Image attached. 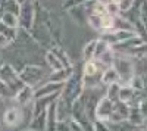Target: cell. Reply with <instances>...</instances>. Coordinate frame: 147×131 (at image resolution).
I'll list each match as a JSON object with an SVG mask.
<instances>
[{"mask_svg": "<svg viewBox=\"0 0 147 131\" xmlns=\"http://www.w3.org/2000/svg\"><path fill=\"white\" fill-rule=\"evenodd\" d=\"M85 86H84V77H82V71H74V74L65 81L63 88L60 91L59 97L63 99L68 105L72 106V103L75 102L81 94L84 93Z\"/></svg>", "mask_w": 147, "mask_h": 131, "instance_id": "1", "label": "cell"}, {"mask_svg": "<svg viewBox=\"0 0 147 131\" xmlns=\"http://www.w3.org/2000/svg\"><path fill=\"white\" fill-rule=\"evenodd\" d=\"M112 66L119 74V84L121 86H129L131 80L136 75V68L129 56H125L122 53H115V59Z\"/></svg>", "mask_w": 147, "mask_h": 131, "instance_id": "2", "label": "cell"}, {"mask_svg": "<svg viewBox=\"0 0 147 131\" xmlns=\"http://www.w3.org/2000/svg\"><path fill=\"white\" fill-rule=\"evenodd\" d=\"M46 75H47V72L43 66L32 65V63H27L19 71V77H21L22 82L30 87H34V88L46 80Z\"/></svg>", "mask_w": 147, "mask_h": 131, "instance_id": "3", "label": "cell"}, {"mask_svg": "<svg viewBox=\"0 0 147 131\" xmlns=\"http://www.w3.org/2000/svg\"><path fill=\"white\" fill-rule=\"evenodd\" d=\"M0 80H2L5 84L13 91V96L18 90H21L24 86V82L19 77V72L10 65V62H3L0 63Z\"/></svg>", "mask_w": 147, "mask_h": 131, "instance_id": "4", "label": "cell"}, {"mask_svg": "<svg viewBox=\"0 0 147 131\" xmlns=\"http://www.w3.org/2000/svg\"><path fill=\"white\" fill-rule=\"evenodd\" d=\"M34 0H27L25 3L21 5V10L18 15V22H19V28L30 31L32 28L34 24Z\"/></svg>", "mask_w": 147, "mask_h": 131, "instance_id": "5", "label": "cell"}, {"mask_svg": "<svg viewBox=\"0 0 147 131\" xmlns=\"http://www.w3.org/2000/svg\"><path fill=\"white\" fill-rule=\"evenodd\" d=\"M134 35H137V32L132 30H110V31H102L99 38H102L103 41H106L112 47L121 41H125V40L134 37Z\"/></svg>", "mask_w": 147, "mask_h": 131, "instance_id": "6", "label": "cell"}, {"mask_svg": "<svg viewBox=\"0 0 147 131\" xmlns=\"http://www.w3.org/2000/svg\"><path fill=\"white\" fill-rule=\"evenodd\" d=\"M24 121V108L19 105L9 106L5 111L3 118H2V124H5L9 128H15Z\"/></svg>", "mask_w": 147, "mask_h": 131, "instance_id": "7", "label": "cell"}, {"mask_svg": "<svg viewBox=\"0 0 147 131\" xmlns=\"http://www.w3.org/2000/svg\"><path fill=\"white\" fill-rule=\"evenodd\" d=\"M63 84L65 82H56V81L46 80L40 86H37L34 88V99L44 97V96H52V94H60V91L63 88Z\"/></svg>", "mask_w": 147, "mask_h": 131, "instance_id": "8", "label": "cell"}, {"mask_svg": "<svg viewBox=\"0 0 147 131\" xmlns=\"http://www.w3.org/2000/svg\"><path fill=\"white\" fill-rule=\"evenodd\" d=\"M113 105H115L113 100H110L107 96H102L96 106V121L109 122L112 112H113Z\"/></svg>", "mask_w": 147, "mask_h": 131, "instance_id": "9", "label": "cell"}, {"mask_svg": "<svg viewBox=\"0 0 147 131\" xmlns=\"http://www.w3.org/2000/svg\"><path fill=\"white\" fill-rule=\"evenodd\" d=\"M18 35V28L7 27L6 24L0 21V50L7 49L10 44H13Z\"/></svg>", "mask_w": 147, "mask_h": 131, "instance_id": "10", "label": "cell"}, {"mask_svg": "<svg viewBox=\"0 0 147 131\" xmlns=\"http://www.w3.org/2000/svg\"><path fill=\"white\" fill-rule=\"evenodd\" d=\"M128 115H129V105L122 100H116L109 122H125L128 121Z\"/></svg>", "mask_w": 147, "mask_h": 131, "instance_id": "11", "label": "cell"}, {"mask_svg": "<svg viewBox=\"0 0 147 131\" xmlns=\"http://www.w3.org/2000/svg\"><path fill=\"white\" fill-rule=\"evenodd\" d=\"M13 100L16 105L19 106H27L30 105L31 102H34V87H30V86H24L21 90H18L13 96Z\"/></svg>", "mask_w": 147, "mask_h": 131, "instance_id": "12", "label": "cell"}, {"mask_svg": "<svg viewBox=\"0 0 147 131\" xmlns=\"http://www.w3.org/2000/svg\"><path fill=\"white\" fill-rule=\"evenodd\" d=\"M141 96H143V94L138 93L137 90H134L131 86H121V90H119V100L125 102V103H128V105H136Z\"/></svg>", "mask_w": 147, "mask_h": 131, "instance_id": "13", "label": "cell"}, {"mask_svg": "<svg viewBox=\"0 0 147 131\" xmlns=\"http://www.w3.org/2000/svg\"><path fill=\"white\" fill-rule=\"evenodd\" d=\"M115 82H119V74L118 71L113 66H107L106 69L102 71V75H100V84L107 87L110 84H115Z\"/></svg>", "mask_w": 147, "mask_h": 131, "instance_id": "14", "label": "cell"}, {"mask_svg": "<svg viewBox=\"0 0 147 131\" xmlns=\"http://www.w3.org/2000/svg\"><path fill=\"white\" fill-rule=\"evenodd\" d=\"M75 71V65L74 66H69V68H62L59 71H53V72L47 77V80L50 81H56V82H65Z\"/></svg>", "mask_w": 147, "mask_h": 131, "instance_id": "15", "label": "cell"}, {"mask_svg": "<svg viewBox=\"0 0 147 131\" xmlns=\"http://www.w3.org/2000/svg\"><path fill=\"white\" fill-rule=\"evenodd\" d=\"M82 77H97V75H102V69L99 68V65H97V62L94 61V59H91V61H85L82 63Z\"/></svg>", "mask_w": 147, "mask_h": 131, "instance_id": "16", "label": "cell"}, {"mask_svg": "<svg viewBox=\"0 0 147 131\" xmlns=\"http://www.w3.org/2000/svg\"><path fill=\"white\" fill-rule=\"evenodd\" d=\"M128 122L132 125V127H141L144 125L146 120L141 116L140 111L136 105H129V115H128Z\"/></svg>", "mask_w": 147, "mask_h": 131, "instance_id": "17", "label": "cell"}, {"mask_svg": "<svg viewBox=\"0 0 147 131\" xmlns=\"http://www.w3.org/2000/svg\"><path fill=\"white\" fill-rule=\"evenodd\" d=\"M44 59H46V63H47V66H49V68H50L52 72H53V71H59V69L65 68V66H63V63L59 61V57H57L52 50H47V52H46Z\"/></svg>", "mask_w": 147, "mask_h": 131, "instance_id": "18", "label": "cell"}, {"mask_svg": "<svg viewBox=\"0 0 147 131\" xmlns=\"http://www.w3.org/2000/svg\"><path fill=\"white\" fill-rule=\"evenodd\" d=\"M52 52H53V53H55V55L59 57V61L63 63V66H65V68L74 66V62L71 61L69 55L66 53V50H65V49H63V47L60 46V44H56V46L53 47V49H52Z\"/></svg>", "mask_w": 147, "mask_h": 131, "instance_id": "19", "label": "cell"}, {"mask_svg": "<svg viewBox=\"0 0 147 131\" xmlns=\"http://www.w3.org/2000/svg\"><path fill=\"white\" fill-rule=\"evenodd\" d=\"M115 30V16L110 14H105L100 16V31Z\"/></svg>", "mask_w": 147, "mask_h": 131, "instance_id": "20", "label": "cell"}, {"mask_svg": "<svg viewBox=\"0 0 147 131\" xmlns=\"http://www.w3.org/2000/svg\"><path fill=\"white\" fill-rule=\"evenodd\" d=\"M96 44H97V38H93V40H90L87 44L84 46V49H82V59H84V62L85 61H91V59L94 57Z\"/></svg>", "mask_w": 147, "mask_h": 131, "instance_id": "21", "label": "cell"}, {"mask_svg": "<svg viewBox=\"0 0 147 131\" xmlns=\"http://www.w3.org/2000/svg\"><path fill=\"white\" fill-rule=\"evenodd\" d=\"M3 12H9V14H13V15H19V10H21V5L16 3L15 0H7L5 3H0Z\"/></svg>", "mask_w": 147, "mask_h": 131, "instance_id": "22", "label": "cell"}, {"mask_svg": "<svg viewBox=\"0 0 147 131\" xmlns=\"http://www.w3.org/2000/svg\"><path fill=\"white\" fill-rule=\"evenodd\" d=\"M3 24H6L7 27H12V28H19V22H18V16L13 15V14H9V12H3L2 14V18H0Z\"/></svg>", "mask_w": 147, "mask_h": 131, "instance_id": "23", "label": "cell"}, {"mask_svg": "<svg viewBox=\"0 0 147 131\" xmlns=\"http://www.w3.org/2000/svg\"><path fill=\"white\" fill-rule=\"evenodd\" d=\"M119 90H121V84L119 82H115V84H110L106 87V93H105V96H107L110 100H119Z\"/></svg>", "mask_w": 147, "mask_h": 131, "instance_id": "24", "label": "cell"}, {"mask_svg": "<svg viewBox=\"0 0 147 131\" xmlns=\"http://www.w3.org/2000/svg\"><path fill=\"white\" fill-rule=\"evenodd\" d=\"M138 19L143 24L144 30L147 31V0H141L140 9H138Z\"/></svg>", "mask_w": 147, "mask_h": 131, "instance_id": "25", "label": "cell"}, {"mask_svg": "<svg viewBox=\"0 0 147 131\" xmlns=\"http://www.w3.org/2000/svg\"><path fill=\"white\" fill-rule=\"evenodd\" d=\"M87 2H90V0H65V2L62 3V10L68 12V10H71L72 7L80 6V5H84V3H87Z\"/></svg>", "mask_w": 147, "mask_h": 131, "instance_id": "26", "label": "cell"}, {"mask_svg": "<svg viewBox=\"0 0 147 131\" xmlns=\"http://www.w3.org/2000/svg\"><path fill=\"white\" fill-rule=\"evenodd\" d=\"M136 106L138 108V111H140L141 116L147 121V97H146V96H141V97L138 99V102L136 103Z\"/></svg>", "mask_w": 147, "mask_h": 131, "instance_id": "27", "label": "cell"}, {"mask_svg": "<svg viewBox=\"0 0 147 131\" xmlns=\"http://www.w3.org/2000/svg\"><path fill=\"white\" fill-rule=\"evenodd\" d=\"M0 99H13V91L2 80H0Z\"/></svg>", "mask_w": 147, "mask_h": 131, "instance_id": "28", "label": "cell"}, {"mask_svg": "<svg viewBox=\"0 0 147 131\" xmlns=\"http://www.w3.org/2000/svg\"><path fill=\"white\" fill-rule=\"evenodd\" d=\"M134 3H136V0H121L119 2V10H121V14H125V12L131 10Z\"/></svg>", "mask_w": 147, "mask_h": 131, "instance_id": "29", "label": "cell"}, {"mask_svg": "<svg viewBox=\"0 0 147 131\" xmlns=\"http://www.w3.org/2000/svg\"><path fill=\"white\" fill-rule=\"evenodd\" d=\"M93 127H94V131H112L110 127H109V124L103 122V121H94Z\"/></svg>", "mask_w": 147, "mask_h": 131, "instance_id": "30", "label": "cell"}, {"mask_svg": "<svg viewBox=\"0 0 147 131\" xmlns=\"http://www.w3.org/2000/svg\"><path fill=\"white\" fill-rule=\"evenodd\" d=\"M56 131H71V124H69V120H62V121H57Z\"/></svg>", "mask_w": 147, "mask_h": 131, "instance_id": "31", "label": "cell"}, {"mask_svg": "<svg viewBox=\"0 0 147 131\" xmlns=\"http://www.w3.org/2000/svg\"><path fill=\"white\" fill-rule=\"evenodd\" d=\"M69 124H71V131H85L84 127L75 120H72V118H69Z\"/></svg>", "mask_w": 147, "mask_h": 131, "instance_id": "32", "label": "cell"}, {"mask_svg": "<svg viewBox=\"0 0 147 131\" xmlns=\"http://www.w3.org/2000/svg\"><path fill=\"white\" fill-rule=\"evenodd\" d=\"M141 75V82H143V87H141V94L147 97V74H140Z\"/></svg>", "mask_w": 147, "mask_h": 131, "instance_id": "33", "label": "cell"}, {"mask_svg": "<svg viewBox=\"0 0 147 131\" xmlns=\"http://www.w3.org/2000/svg\"><path fill=\"white\" fill-rule=\"evenodd\" d=\"M132 131H147V127H144V125H141V127H136Z\"/></svg>", "mask_w": 147, "mask_h": 131, "instance_id": "34", "label": "cell"}, {"mask_svg": "<svg viewBox=\"0 0 147 131\" xmlns=\"http://www.w3.org/2000/svg\"><path fill=\"white\" fill-rule=\"evenodd\" d=\"M15 2H16V3H19V5H22V3H25L27 0H15Z\"/></svg>", "mask_w": 147, "mask_h": 131, "instance_id": "35", "label": "cell"}, {"mask_svg": "<svg viewBox=\"0 0 147 131\" xmlns=\"http://www.w3.org/2000/svg\"><path fill=\"white\" fill-rule=\"evenodd\" d=\"M22 131H34V130H31V128H27V130H22Z\"/></svg>", "mask_w": 147, "mask_h": 131, "instance_id": "36", "label": "cell"}, {"mask_svg": "<svg viewBox=\"0 0 147 131\" xmlns=\"http://www.w3.org/2000/svg\"><path fill=\"white\" fill-rule=\"evenodd\" d=\"M0 124H2V120H0Z\"/></svg>", "mask_w": 147, "mask_h": 131, "instance_id": "37", "label": "cell"}]
</instances>
